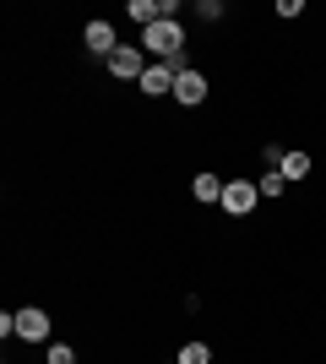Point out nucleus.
I'll return each mask as SVG.
<instances>
[{
    "label": "nucleus",
    "mask_w": 326,
    "mask_h": 364,
    "mask_svg": "<svg viewBox=\"0 0 326 364\" xmlns=\"http://www.w3.org/2000/svg\"><path fill=\"white\" fill-rule=\"evenodd\" d=\"M283 174H288V185L305 180V174H310V152H294V147H288V152H283Z\"/></svg>",
    "instance_id": "1a4fd4ad"
},
{
    "label": "nucleus",
    "mask_w": 326,
    "mask_h": 364,
    "mask_svg": "<svg viewBox=\"0 0 326 364\" xmlns=\"http://www.w3.org/2000/svg\"><path fill=\"white\" fill-rule=\"evenodd\" d=\"M82 38H87V49H93L98 60H109V55L120 49V38H114V28H109L104 16H98V22H87V33H82Z\"/></svg>",
    "instance_id": "423d86ee"
},
{
    "label": "nucleus",
    "mask_w": 326,
    "mask_h": 364,
    "mask_svg": "<svg viewBox=\"0 0 326 364\" xmlns=\"http://www.w3.org/2000/svg\"><path fill=\"white\" fill-rule=\"evenodd\" d=\"M147 65H153V60H141V49H131V44H120L114 55H109V71H114V76H141Z\"/></svg>",
    "instance_id": "0eeeda50"
},
{
    "label": "nucleus",
    "mask_w": 326,
    "mask_h": 364,
    "mask_svg": "<svg viewBox=\"0 0 326 364\" xmlns=\"http://www.w3.org/2000/svg\"><path fill=\"white\" fill-rule=\"evenodd\" d=\"M125 16H131L136 28H153V22H158V0H131V6H125Z\"/></svg>",
    "instance_id": "9d476101"
},
{
    "label": "nucleus",
    "mask_w": 326,
    "mask_h": 364,
    "mask_svg": "<svg viewBox=\"0 0 326 364\" xmlns=\"http://www.w3.org/2000/svg\"><path fill=\"white\" fill-rule=\"evenodd\" d=\"M174 76H180V65H174V60H153L147 71H141V92L163 98V92H174Z\"/></svg>",
    "instance_id": "20e7f679"
},
{
    "label": "nucleus",
    "mask_w": 326,
    "mask_h": 364,
    "mask_svg": "<svg viewBox=\"0 0 326 364\" xmlns=\"http://www.w3.org/2000/svg\"><path fill=\"white\" fill-rule=\"evenodd\" d=\"M196 16H207V22H217V16H223V6H217V0H202V6H196Z\"/></svg>",
    "instance_id": "4468645a"
},
{
    "label": "nucleus",
    "mask_w": 326,
    "mask_h": 364,
    "mask_svg": "<svg viewBox=\"0 0 326 364\" xmlns=\"http://www.w3.org/2000/svg\"><path fill=\"white\" fill-rule=\"evenodd\" d=\"M174 364H180V359H174Z\"/></svg>",
    "instance_id": "2eb2a0df"
},
{
    "label": "nucleus",
    "mask_w": 326,
    "mask_h": 364,
    "mask_svg": "<svg viewBox=\"0 0 326 364\" xmlns=\"http://www.w3.org/2000/svg\"><path fill=\"white\" fill-rule=\"evenodd\" d=\"M190 196L196 201H223V180H217V174H196V180H190Z\"/></svg>",
    "instance_id": "6e6552de"
},
{
    "label": "nucleus",
    "mask_w": 326,
    "mask_h": 364,
    "mask_svg": "<svg viewBox=\"0 0 326 364\" xmlns=\"http://www.w3.org/2000/svg\"><path fill=\"white\" fill-rule=\"evenodd\" d=\"M16 337H22V343H49V316L38 310V304L16 310Z\"/></svg>",
    "instance_id": "39448f33"
},
{
    "label": "nucleus",
    "mask_w": 326,
    "mask_h": 364,
    "mask_svg": "<svg viewBox=\"0 0 326 364\" xmlns=\"http://www.w3.org/2000/svg\"><path fill=\"white\" fill-rule=\"evenodd\" d=\"M174 104H185V109L207 104V76L190 71V65H180V76H174Z\"/></svg>",
    "instance_id": "f03ea898"
},
{
    "label": "nucleus",
    "mask_w": 326,
    "mask_h": 364,
    "mask_svg": "<svg viewBox=\"0 0 326 364\" xmlns=\"http://www.w3.org/2000/svg\"><path fill=\"white\" fill-rule=\"evenodd\" d=\"M141 49H147V55H158V60L185 65V28H180V22H169V16H158L153 28H141Z\"/></svg>",
    "instance_id": "f257e3e1"
},
{
    "label": "nucleus",
    "mask_w": 326,
    "mask_h": 364,
    "mask_svg": "<svg viewBox=\"0 0 326 364\" xmlns=\"http://www.w3.org/2000/svg\"><path fill=\"white\" fill-rule=\"evenodd\" d=\"M256 201H261L256 180H229V185H223V207H229V218H245Z\"/></svg>",
    "instance_id": "7ed1b4c3"
},
{
    "label": "nucleus",
    "mask_w": 326,
    "mask_h": 364,
    "mask_svg": "<svg viewBox=\"0 0 326 364\" xmlns=\"http://www.w3.org/2000/svg\"><path fill=\"white\" fill-rule=\"evenodd\" d=\"M180 364H212V348H207V343H185V348H180Z\"/></svg>",
    "instance_id": "f8f14e48"
},
{
    "label": "nucleus",
    "mask_w": 326,
    "mask_h": 364,
    "mask_svg": "<svg viewBox=\"0 0 326 364\" xmlns=\"http://www.w3.org/2000/svg\"><path fill=\"white\" fill-rule=\"evenodd\" d=\"M44 364H77V353L65 348V343H49V359Z\"/></svg>",
    "instance_id": "ddd939ff"
},
{
    "label": "nucleus",
    "mask_w": 326,
    "mask_h": 364,
    "mask_svg": "<svg viewBox=\"0 0 326 364\" xmlns=\"http://www.w3.org/2000/svg\"><path fill=\"white\" fill-rule=\"evenodd\" d=\"M256 191H261L266 201H272V196H283V191H288V174H283V168H266L261 180H256Z\"/></svg>",
    "instance_id": "9b49d317"
}]
</instances>
